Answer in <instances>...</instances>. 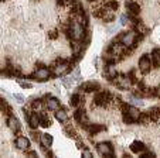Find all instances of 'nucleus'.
Masks as SVG:
<instances>
[{
    "label": "nucleus",
    "instance_id": "33",
    "mask_svg": "<svg viewBox=\"0 0 160 158\" xmlns=\"http://www.w3.org/2000/svg\"><path fill=\"white\" fill-rule=\"evenodd\" d=\"M18 84H20L23 88H31V85H30V84H27V82H23V81H20V82H18Z\"/></svg>",
    "mask_w": 160,
    "mask_h": 158
},
{
    "label": "nucleus",
    "instance_id": "36",
    "mask_svg": "<svg viewBox=\"0 0 160 158\" xmlns=\"http://www.w3.org/2000/svg\"><path fill=\"white\" fill-rule=\"evenodd\" d=\"M28 155H30V157H37V152L36 151H28Z\"/></svg>",
    "mask_w": 160,
    "mask_h": 158
},
{
    "label": "nucleus",
    "instance_id": "4",
    "mask_svg": "<svg viewBox=\"0 0 160 158\" xmlns=\"http://www.w3.org/2000/svg\"><path fill=\"white\" fill-rule=\"evenodd\" d=\"M112 100H113V98H112V95L108 90H98L94 98V102L97 106H105V104H108Z\"/></svg>",
    "mask_w": 160,
    "mask_h": 158
},
{
    "label": "nucleus",
    "instance_id": "2",
    "mask_svg": "<svg viewBox=\"0 0 160 158\" xmlns=\"http://www.w3.org/2000/svg\"><path fill=\"white\" fill-rule=\"evenodd\" d=\"M140 116V112L138 108H135V106H128V110L123 113V122L126 123V124H132V123L138 122V119H139Z\"/></svg>",
    "mask_w": 160,
    "mask_h": 158
},
{
    "label": "nucleus",
    "instance_id": "16",
    "mask_svg": "<svg viewBox=\"0 0 160 158\" xmlns=\"http://www.w3.org/2000/svg\"><path fill=\"white\" fill-rule=\"evenodd\" d=\"M146 113L149 114L152 122H157L160 119V108H150L149 110H146Z\"/></svg>",
    "mask_w": 160,
    "mask_h": 158
},
{
    "label": "nucleus",
    "instance_id": "3",
    "mask_svg": "<svg viewBox=\"0 0 160 158\" xmlns=\"http://www.w3.org/2000/svg\"><path fill=\"white\" fill-rule=\"evenodd\" d=\"M118 40L121 41V44L123 45V47H132L133 44L139 42L138 40H136L135 31H125V33H122L121 36L118 37Z\"/></svg>",
    "mask_w": 160,
    "mask_h": 158
},
{
    "label": "nucleus",
    "instance_id": "32",
    "mask_svg": "<svg viewBox=\"0 0 160 158\" xmlns=\"http://www.w3.org/2000/svg\"><path fill=\"white\" fill-rule=\"evenodd\" d=\"M146 157H154V154L153 152H145L143 151L142 152V158H146Z\"/></svg>",
    "mask_w": 160,
    "mask_h": 158
},
{
    "label": "nucleus",
    "instance_id": "17",
    "mask_svg": "<svg viewBox=\"0 0 160 158\" xmlns=\"http://www.w3.org/2000/svg\"><path fill=\"white\" fill-rule=\"evenodd\" d=\"M28 124H30L31 128H37L40 126V114H38V112H37V113L30 114V117H28Z\"/></svg>",
    "mask_w": 160,
    "mask_h": 158
},
{
    "label": "nucleus",
    "instance_id": "18",
    "mask_svg": "<svg viewBox=\"0 0 160 158\" xmlns=\"http://www.w3.org/2000/svg\"><path fill=\"white\" fill-rule=\"evenodd\" d=\"M40 143H41L42 147H45V148H50L52 144V137L51 134H41V137H40Z\"/></svg>",
    "mask_w": 160,
    "mask_h": 158
},
{
    "label": "nucleus",
    "instance_id": "25",
    "mask_svg": "<svg viewBox=\"0 0 160 158\" xmlns=\"http://www.w3.org/2000/svg\"><path fill=\"white\" fill-rule=\"evenodd\" d=\"M38 114H40V126H41V127H50L51 122H50L48 116H45V114L41 113V112H38Z\"/></svg>",
    "mask_w": 160,
    "mask_h": 158
},
{
    "label": "nucleus",
    "instance_id": "23",
    "mask_svg": "<svg viewBox=\"0 0 160 158\" xmlns=\"http://www.w3.org/2000/svg\"><path fill=\"white\" fill-rule=\"evenodd\" d=\"M84 103V99H82V96L79 95V93H74L72 96H71V106H74V108H77V106H79V104Z\"/></svg>",
    "mask_w": 160,
    "mask_h": 158
},
{
    "label": "nucleus",
    "instance_id": "26",
    "mask_svg": "<svg viewBox=\"0 0 160 158\" xmlns=\"http://www.w3.org/2000/svg\"><path fill=\"white\" fill-rule=\"evenodd\" d=\"M64 133L71 138H77V131L74 130L72 126H65V127H64Z\"/></svg>",
    "mask_w": 160,
    "mask_h": 158
},
{
    "label": "nucleus",
    "instance_id": "15",
    "mask_svg": "<svg viewBox=\"0 0 160 158\" xmlns=\"http://www.w3.org/2000/svg\"><path fill=\"white\" fill-rule=\"evenodd\" d=\"M16 146H17V148H20V150H28L30 141H28L27 137H18L17 140H16Z\"/></svg>",
    "mask_w": 160,
    "mask_h": 158
},
{
    "label": "nucleus",
    "instance_id": "10",
    "mask_svg": "<svg viewBox=\"0 0 160 158\" xmlns=\"http://www.w3.org/2000/svg\"><path fill=\"white\" fill-rule=\"evenodd\" d=\"M79 89L85 90V92H97L98 89H101V86L97 82H85V84H82L79 86Z\"/></svg>",
    "mask_w": 160,
    "mask_h": 158
},
{
    "label": "nucleus",
    "instance_id": "29",
    "mask_svg": "<svg viewBox=\"0 0 160 158\" xmlns=\"http://www.w3.org/2000/svg\"><path fill=\"white\" fill-rule=\"evenodd\" d=\"M128 76H129V79L132 81V84H138V78H136V71L135 69H132V71L128 74Z\"/></svg>",
    "mask_w": 160,
    "mask_h": 158
},
{
    "label": "nucleus",
    "instance_id": "22",
    "mask_svg": "<svg viewBox=\"0 0 160 158\" xmlns=\"http://www.w3.org/2000/svg\"><path fill=\"white\" fill-rule=\"evenodd\" d=\"M55 119L61 123H65L67 120H68V114H67V112L62 110V109H57V112H55Z\"/></svg>",
    "mask_w": 160,
    "mask_h": 158
},
{
    "label": "nucleus",
    "instance_id": "19",
    "mask_svg": "<svg viewBox=\"0 0 160 158\" xmlns=\"http://www.w3.org/2000/svg\"><path fill=\"white\" fill-rule=\"evenodd\" d=\"M105 71H106V76H108V79H111V81L116 76V75H118L116 74V68H115V64L113 62H109L108 65H106Z\"/></svg>",
    "mask_w": 160,
    "mask_h": 158
},
{
    "label": "nucleus",
    "instance_id": "34",
    "mask_svg": "<svg viewBox=\"0 0 160 158\" xmlns=\"http://www.w3.org/2000/svg\"><path fill=\"white\" fill-rule=\"evenodd\" d=\"M13 96H14V98L17 99L18 102H24V98H23V96H21V95H13Z\"/></svg>",
    "mask_w": 160,
    "mask_h": 158
},
{
    "label": "nucleus",
    "instance_id": "1",
    "mask_svg": "<svg viewBox=\"0 0 160 158\" xmlns=\"http://www.w3.org/2000/svg\"><path fill=\"white\" fill-rule=\"evenodd\" d=\"M84 26H82L79 21H72L70 26V30H68V33H67V37L71 40H74V41H79V40L84 38L85 36V30H84Z\"/></svg>",
    "mask_w": 160,
    "mask_h": 158
},
{
    "label": "nucleus",
    "instance_id": "13",
    "mask_svg": "<svg viewBox=\"0 0 160 158\" xmlns=\"http://www.w3.org/2000/svg\"><path fill=\"white\" fill-rule=\"evenodd\" d=\"M87 130H88V133H89V134L97 136L98 133H101V131L105 130V126H102V124H88L87 126Z\"/></svg>",
    "mask_w": 160,
    "mask_h": 158
},
{
    "label": "nucleus",
    "instance_id": "37",
    "mask_svg": "<svg viewBox=\"0 0 160 158\" xmlns=\"http://www.w3.org/2000/svg\"><path fill=\"white\" fill-rule=\"evenodd\" d=\"M156 96H159V98H160V86L156 89Z\"/></svg>",
    "mask_w": 160,
    "mask_h": 158
},
{
    "label": "nucleus",
    "instance_id": "14",
    "mask_svg": "<svg viewBox=\"0 0 160 158\" xmlns=\"http://www.w3.org/2000/svg\"><path fill=\"white\" fill-rule=\"evenodd\" d=\"M152 64H153V68L160 66V48H154L152 51Z\"/></svg>",
    "mask_w": 160,
    "mask_h": 158
},
{
    "label": "nucleus",
    "instance_id": "8",
    "mask_svg": "<svg viewBox=\"0 0 160 158\" xmlns=\"http://www.w3.org/2000/svg\"><path fill=\"white\" fill-rule=\"evenodd\" d=\"M97 150L103 157H112V155H113V148H112L111 143H99L97 146Z\"/></svg>",
    "mask_w": 160,
    "mask_h": 158
},
{
    "label": "nucleus",
    "instance_id": "6",
    "mask_svg": "<svg viewBox=\"0 0 160 158\" xmlns=\"http://www.w3.org/2000/svg\"><path fill=\"white\" fill-rule=\"evenodd\" d=\"M68 71H71V62L70 61H58V64L54 66V74L57 76L65 75Z\"/></svg>",
    "mask_w": 160,
    "mask_h": 158
},
{
    "label": "nucleus",
    "instance_id": "35",
    "mask_svg": "<svg viewBox=\"0 0 160 158\" xmlns=\"http://www.w3.org/2000/svg\"><path fill=\"white\" fill-rule=\"evenodd\" d=\"M50 37H51V38H57V37H58V34L55 33V31H52V33L50 34Z\"/></svg>",
    "mask_w": 160,
    "mask_h": 158
},
{
    "label": "nucleus",
    "instance_id": "7",
    "mask_svg": "<svg viewBox=\"0 0 160 158\" xmlns=\"http://www.w3.org/2000/svg\"><path fill=\"white\" fill-rule=\"evenodd\" d=\"M50 75H51V72H50L48 68H44V66H40L38 69H37L36 72H34V79H37V81L40 82H44L47 81V79H50Z\"/></svg>",
    "mask_w": 160,
    "mask_h": 158
},
{
    "label": "nucleus",
    "instance_id": "30",
    "mask_svg": "<svg viewBox=\"0 0 160 158\" xmlns=\"http://www.w3.org/2000/svg\"><path fill=\"white\" fill-rule=\"evenodd\" d=\"M82 155H84V158H91V157H92V152H91L89 150L84 148V151H82Z\"/></svg>",
    "mask_w": 160,
    "mask_h": 158
},
{
    "label": "nucleus",
    "instance_id": "5",
    "mask_svg": "<svg viewBox=\"0 0 160 158\" xmlns=\"http://www.w3.org/2000/svg\"><path fill=\"white\" fill-rule=\"evenodd\" d=\"M139 69L140 72H142L143 75L149 74V72L153 69V64H152V57H149V55H142L139 60Z\"/></svg>",
    "mask_w": 160,
    "mask_h": 158
},
{
    "label": "nucleus",
    "instance_id": "20",
    "mask_svg": "<svg viewBox=\"0 0 160 158\" xmlns=\"http://www.w3.org/2000/svg\"><path fill=\"white\" fill-rule=\"evenodd\" d=\"M58 108H60V100H58L57 98H51V96H50L48 100H47V109H50V110H57Z\"/></svg>",
    "mask_w": 160,
    "mask_h": 158
},
{
    "label": "nucleus",
    "instance_id": "27",
    "mask_svg": "<svg viewBox=\"0 0 160 158\" xmlns=\"http://www.w3.org/2000/svg\"><path fill=\"white\" fill-rule=\"evenodd\" d=\"M138 122H139L140 124H148V123L152 122V120H150V117H149V114L145 112V113H140V116H139V119H138Z\"/></svg>",
    "mask_w": 160,
    "mask_h": 158
},
{
    "label": "nucleus",
    "instance_id": "11",
    "mask_svg": "<svg viewBox=\"0 0 160 158\" xmlns=\"http://www.w3.org/2000/svg\"><path fill=\"white\" fill-rule=\"evenodd\" d=\"M7 126L10 127V130H12L13 133H16V131L20 130V122H18L14 116H12V114L7 117Z\"/></svg>",
    "mask_w": 160,
    "mask_h": 158
},
{
    "label": "nucleus",
    "instance_id": "21",
    "mask_svg": "<svg viewBox=\"0 0 160 158\" xmlns=\"http://www.w3.org/2000/svg\"><path fill=\"white\" fill-rule=\"evenodd\" d=\"M128 10H129L128 13L138 16V14L140 13V6L136 3V2H129V3H128Z\"/></svg>",
    "mask_w": 160,
    "mask_h": 158
},
{
    "label": "nucleus",
    "instance_id": "24",
    "mask_svg": "<svg viewBox=\"0 0 160 158\" xmlns=\"http://www.w3.org/2000/svg\"><path fill=\"white\" fill-rule=\"evenodd\" d=\"M103 7H106L108 10H112V12H116L119 7V3H118V0H106Z\"/></svg>",
    "mask_w": 160,
    "mask_h": 158
},
{
    "label": "nucleus",
    "instance_id": "31",
    "mask_svg": "<svg viewBox=\"0 0 160 158\" xmlns=\"http://www.w3.org/2000/svg\"><path fill=\"white\" fill-rule=\"evenodd\" d=\"M128 21V14H122L121 16V24H126Z\"/></svg>",
    "mask_w": 160,
    "mask_h": 158
},
{
    "label": "nucleus",
    "instance_id": "28",
    "mask_svg": "<svg viewBox=\"0 0 160 158\" xmlns=\"http://www.w3.org/2000/svg\"><path fill=\"white\" fill-rule=\"evenodd\" d=\"M31 108H33V110L40 112V108H41V100H40V99H37V100L31 102Z\"/></svg>",
    "mask_w": 160,
    "mask_h": 158
},
{
    "label": "nucleus",
    "instance_id": "12",
    "mask_svg": "<svg viewBox=\"0 0 160 158\" xmlns=\"http://www.w3.org/2000/svg\"><path fill=\"white\" fill-rule=\"evenodd\" d=\"M130 150H132V152H135V154H142L143 151H146V146L142 141H133V143L130 144Z\"/></svg>",
    "mask_w": 160,
    "mask_h": 158
},
{
    "label": "nucleus",
    "instance_id": "9",
    "mask_svg": "<svg viewBox=\"0 0 160 158\" xmlns=\"http://www.w3.org/2000/svg\"><path fill=\"white\" fill-rule=\"evenodd\" d=\"M115 84L118 85L119 88H122V89H128V88H130V85H132V81L129 79L128 75H116Z\"/></svg>",
    "mask_w": 160,
    "mask_h": 158
}]
</instances>
